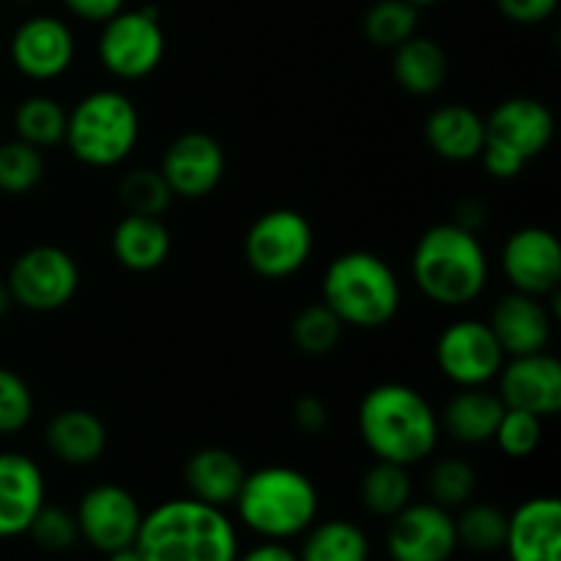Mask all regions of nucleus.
<instances>
[{
	"label": "nucleus",
	"mask_w": 561,
	"mask_h": 561,
	"mask_svg": "<svg viewBox=\"0 0 561 561\" xmlns=\"http://www.w3.org/2000/svg\"><path fill=\"white\" fill-rule=\"evenodd\" d=\"M356 427L376 460L414 466L431 458L442 438L438 414L420 389L409 383H378L362 398Z\"/></svg>",
	"instance_id": "1"
},
{
	"label": "nucleus",
	"mask_w": 561,
	"mask_h": 561,
	"mask_svg": "<svg viewBox=\"0 0 561 561\" xmlns=\"http://www.w3.org/2000/svg\"><path fill=\"white\" fill-rule=\"evenodd\" d=\"M135 548L142 561H236L239 535L225 510L186 496L142 515Z\"/></svg>",
	"instance_id": "2"
},
{
	"label": "nucleus",
	"mask_w": 561,
	"mask_h": 561,
	"mask_svg": "<svg viewBox=\"0 0 561 561\" xmlns=\"http://www.w3.org/2000/svg\"><path fill=\"white\" fill-rule=\"evenodd\" d=\"M411 274L433 305L466 307L480 299L488 285L485 247L477 233L455 222L433 225L416 241Z\"/></svg>",
	"instance_id": "3"
},
{
	"label": "nucleus",
	"mask_w": 561,
	"mask_h": 561,
	"mask_svg": "<svg viewBox=\"0 0 561 561\" xmlns=\"http://www.w3.org/2000/svg\"><path fill=\"white\" fill-rule=\"evenodd\" d=\"M236 513L261 540L285 542L305 535L318 518V488L310 477L290 466H263L247 471L236 496Z\"/></svg>",
	"instance_id": "4"
},
{
	"label": "nucleus",
	"mask_w": 561,
	"mask_h": 561,
	"mask_svg": "<svg viewBox=\"0 0 561 561\" xmlns=\"http://www.w3.org/2000/svg\"><path fill=\"white\" fill-rule=\"evenodd\" d=\"M400 279L381 255L351 250L334 257L323 274V305L354 329H381L400 310Z\"/></svg>",
	"instance_id": "5"
},
{
	"label": "nucleus",
	"mask_w": 561,
	"mask_h": 561,
	"mask_svg": "<svg viewBox=\"0 0 561 561\" xmlns=\"http://www.w3.org/2000/svg\"><path fill=\"white\" fill-rule=\"evenodd\" d=\"M140 137L135 102L121 91H93L66 118V148L88 168H115L131 157Z\"/></svg>",
	"instance_id": "6"
},
{
	"label": "nucleus",
	"mask_w": 561,
	"mask_h": 561,
	"mask_svg": "<svg viewBox=\"0 0 561 561\" xmlns=\"http://www.w3.org/2000/svg\"><path fill=\"white\" fill-rule=\"evenodd\" d=\"M310 219L296 208H272L250 225L244 236V261L257 277L285 279L307 266L312 255Z\"/></svg>",
	"instance_id": "7"
},
{
	"label": "nucleus",
	"mask_w": 561,
	"mask_h": 561,
	"mask_svg": "<svg viewBox=\"0 0 561 561\" xmlns=\"http://www.w3.org/2000/svg\"><path fill=\"white\" fill-rule=\"evenodd\" d=\"M99 60L118 80H142L164 58L168 38L153 9H121L102 22Z\"/></svg>",
	"instance_id": "8"
},
{
	"label": "nucleus",
	"mask_w": 561,
	"mask_h": 561,
	"mask_svg": "<svg viewBox=\"0 0 561 561\" xmlns=\"http://www.w3.org/2000/svg\"><path fill=\"white\" fill-rule=\"evenodd\" d=\"M5 285L14 305L31 312H55L80 290V266L60 247L38 244L11 263Z\"/></svg>",
	"instance_id": "9"
},
{
	"label": "nucleus",
	"mask_w": 561,
	"mask_h": 561,
	"mask_svg": "<svg viewBox=\"0 0 561 561\" xmlns=\"http://www.w3.org/2000/svg\"><path fill=\"white\" fill-rule=\"evenodd\" d=\"M504 351L488 321L463 318L438 334L436 365L455 387H488L504 365Z\"/></svg>",
	"instance_id": "10"
},
{
	"label": "nucleus",
	"mask_w": 561,
	"mask_h": 561,
	"mask_svg": "<svg viewBox=\"0 0 561 561\" xmlns=\"http://www.w3.org/2000/svg\"><path fill=\"white\" fill-rule=\"evenodd\" d=\"M75 518L82 540L93 551L107 557L118 548L135 546L142 524V510L126 488L102 482L82 493Z\"/></svg>",
	"instance_id": "11"
},
{
	"label": "nucleus",
	"mask_w": 561,
	"mask_h": 561,
	"mask_svg": "<svg viewBox=\"0 0 561 561\" xmlns=\"http://www.w3.org/2000/svg\"><path fill=\"white\" fill-rule=\"evenodd\" d=\"M387 551L392 561H449L458 551L453 513L433 502H411L389 518Z\"/></svg>",
	"instance_id": "12"
},
{
	"label": "nucleus",
	"mask_w": 561,
	"mask_h": 561,
	"mask_svg": "<svg viewBox=\"0 0 561 561\" xmlns=\"http://www.w3.org/2000/svg\"><path fill=\"white\" fill-rule=\"evenodd\" d=\"M502 272L518 294L546 296L557 294L561 283V244L546 228H520L504 241Z\"/></svg>",
	"instance_id": "13"
},
{
	"label": "nucleus",
	"mask_w": 561,
	"mask_h": 561,
	"mask_svg": "<svg viewBox=\"0 0 561 561\" xmlns=\"http://www.w3.org/2000/svg\"><path fill=\"white\" fill-rule=\"evenodd\" d=\"M159 173L173 197L201 201L211 195L225 175V151L217 137L206 131H184L164 151Z\"/></svg>",
	"instance_id": "14"
},
{
	"label": "nucleus",
	"mask_w": 561,
	"mask_h": 561,
	"mask_svg": "<svg viewBox=\"0 0 561 561\" xmlns=\"http://www.w3.org/2000/svg\"><path fill=\"white\" fill-rule=\"evenodd\" d=\"M499 398L507 409L553 416L561 411V362L548 351L510 356L499 370Z\"/></svg>",
	"instance_id": "15"
},
{
	"label": "nucleus",
	"mask_w": 561,
	"mask_h": 561,
	"mask_svg": "<svg viewBox=\"0 0 561 561\" xmlns=\"http://www.w3.org/2000/svg\"><path fill=\"white\" fill-rule=\"evenodd\" d=\"M11 60L31 80H55L75 60V33L53 14L31 16L11 36Z\"/></svg>",
	"instance_id": "16"
},
{
	"label": "nucleus",
	"mask_w": 561,
	"mask_h": 561,
	"mask_svg": "<svg viewBox=\"0 0 561 561\" xmlns=\"http://www.w3.org/2000/svg\"><path fill=\"white\" fill-rule=\"evenodd\" d=\"M553 129V113L540 99L513 96L496 104L485 118V142L507 148L529 164L551 146Z\"/></svg>",
	"instance_id": "17"
},
{
	"label": "nucleus",
	"mask_w": 561,
	"mask_h": 561,
	"mask_svg": "<svg viewBox=\"0 0 561 561\" xmlns=\"http://www.w3.org/2000/svg\"><path fill=\"white\" fill-rule=\"evenodd\" d=\"M44 504L47 485L36 460L22 453H0V540L27 535Z\"/></svg>",
	"instance_id": "18"
},
{
	"label": "nucleus",
	"mask_w": 561,
	"mask_h": 561,
	"mask_svg": "<svg viewBox=\"0 0 561 561\" xmlns=\"http://www.w3.org/2000/svg\"><path fill=\"white\" fill-rule=\"evenodd\" d=\"M553 321H557V316L548 310L546 301L513 290V294L502 296L496 301L488 327L496 334L504 356H526L540 354V351L548 348L553 334Z\"/></svg>",
	"instance_id": "19"
},
{
	"label": "nucleus",
	"mask_w": 561,
	"mask_h": 561,
	"mask_svg": "<svg viewBox=\"0 0 561 561\" xmlns=\"http://www.w3.org/2000/svg\"><path fill=\"white\" fill-rule=\"evenodd\" d=\"M504 553L510 561H561V502L535 496L507 515Z\"/></svg>",
	"instance_id": "20"
},
{
	"label": "nucleus",
	"mask_w": 561,
	"mask_h": 561,
	"mask_svg": "<svg viewBox=\"0 0 561 561\" xmlns=\"http://www.w3.org/2000/svg\"><path fill=\"white\" fill-rule=\"evenodd\" d=\"M44 444L60 463L91 466L107 449V425L88 409H64L44 427Z\"/></svg>",
	"instance_id": "21"
},
{
	"label": "nucleus",
	"mask_w": 561,
	"mask_h": 561,
	"mask_svg": "<svg viewBox=\"0 0 561 561\" xmlns=\"http://www.w3.org/2000/svg\"><path fill=\"white\" fill-rule=\"evenodd\" d=\"M247 469L239 455L225 447H203L186 460L184 485L192 499L225 510L236 502L244 485Z\"/></svg>",
	"instance_id": "22"
},
{
	"label": "nucleus",
	"mask_w": 561,
	"mask_h": 561,
	"mask_svg": "<svg viewBox=\"0 0 561 561\" xmlns=\"http://www.w3.org/2000/svg\"><path fill=\"white\" fill-rule=\"evenodd\" d=\"M425 142L447 162L480 159L485 146V118L466 104H444L425 118Z\"/></svg>",
	"instance_id": "23"
},
{
	"label": "nucleus",
	"mask_w": 561,
	"mask_h": 561,
	"mask_svg": "<svg viewBox=\"0 0 561 561\" xmlns=\"http://www.w3.org/2000/svg\"><path fill=\"white\" fill-rule=\"evenodd\" d=\"M504 409L507 405L496 392H488L485 387H460V392H455L438 414V425L458 444L474 447L493 442Z\"/></svg>",
	"instance_id": "24"
},
{
	"label": "nucleus",
	"mask_w": 561,
	"mask_h": 561,
	"mask_svg": "<svg viewBox=\"0 0 561 561\" xmlns=\"http://www.w3.org/2000/svg\"><path fill=\"white\" fill-rule=\"evenodd\" d=\"M113 257L124 268L137 274L153 272L162 266L173 250V236L162 222V217H140V214H126L113 230Z\"/></svg>",
	"instance_id": "25"
},
{
	"label": "nucleus",
	"mask_w": 561,
	"mask_h": 561,
	"mask_svg": "<svg viewBox=\"0 0 561 561\" xmlns=\"http://www.w3.org/2000/svg\"><path fill=\"white\" fill-rule=\"evenodd\" d=\"M392 75L403 91L414 96H431L442 91L449 75V58L438 42L427 36H411L394 47Z\"/></svg>",
	"instance_id": "26"
},
{
	"label": "nucleus",
	"mask_w": 561,
	"mask_h": 561,
	"mask_svg": "<svg viewBox=\"0 0 561 561\" xmlns=\"http://www.w3.org/2000/svg\"><path fill=\"white\" fill-rule=\"evenodd\" d=\"M299 561H370V540L354 520L332 518L305 531Z\"/></svg>",
	"instance_id": "27"
},
{
	"label": "nucleus",
	"mask_w": 561,
	"mask_h": 561,
	"mask_svg": "<svg viewBox=\"0 0 561 561\" xmlns=\"http://www.w3.org/2000/svg\"><path fill=\"white\" fill-rule=\"evenodd\" d=\"M414 496V482L409 477V466L376 460L362 474L359 502L376 518H394L403 507H409Z\"/></svg>",
	"instance_id": "28"
},
{
	"label": "nucleus",
	"mask_w": 561,
	"mask_h": 561,
	"mask_svg": "<svg viewBox=\"0 0 561 561\" xmlns=\"http://www.w3.org/2000/svg\"><path fill=\"white\" fill-rule=\"evenodd\" d=\"M66 118H69V113L60 107L58 99L36 93V96L22 99V104L16 107L14 131L27 146L44 151V148H53L58 142H64Z\"/></svg>",
	"instance_id": "29"
},
{
	"label": "nucleus",
	"mask_w": 561,
	"mask_h": 561,
	"mask_svg": "<svg viewBox=\"0 0 561 561\" xmlns=\"http://www.w3.org/2000/svg\"><path fill=\"white\" fill-rule=\"evenodd\" d=\"M455 531H458V548L471 553L504 551L507 540V513H502L493 504H466L463 513L455 518Z\"/></svg>",
	"instance_id": "30"
},
{
	"label": "nucleus",
	"mask_w": 561,
	"mask_h": 561,
	"mask_svg": "<svg viewBox=\"0 0 561 561\" xmlns=\"http://www.w3.org/2000/svg\"><path fill=\"white\" fill-rule=\"evenodd\" d=\"M362 27H365L367 42L381 49H394L405 38L414 36L420 27V5L409 0H376L365 11Z\"/></svg>",
	"instance_id": "31"
},
{
	"label": "nucleus",
	"mask_w": 561,
	"mask_h": 561,
	"mask_svg": "<svg viewBox=\"0 0 561 561\" xmlns=\"http://www.w3.org/2000/svg\"><path fill=\"white\" fill-rule=\"evenodd\" d=\"M343 321L323 301L305 307L290 321V340L307 356L332 354L343 337Z\"/></svg>",
	"instance_id": "32"
},
{
	"label": "nucleus",
	"mask_w": 561,
	"mask_h": 561,
	"mask_svg": "<svg viewBox=\"0 0 561 561\" xmlns=\"http://www.w3.org/2000/svg\"><path fill=\"white\" fill-rule=\"evenodd\" d=\"M118 197L129 214L140 217H162L173 203L168 181L159 173V168H135L118 181Z\"/></svg>",
	"instance_id": "33"
},
{
	"label": "nucleus",
	"mask_w": 561,
	"mask_h": 561,
	"mask_svg": "<svg viewBox=\"0 0 561 561\" xmlns=\"http://www.w3.org/2000/svg\"><path fill=\"white\" fill-rule=\"evenodd\" d=\"M44 179V157L38 148L25 140L0 142V192L5 195H27Z\"/></svg>",
	"instance_id": "34"
},
{
	"label": "nucleus",
	"mask_w": 561,
	"mask_h": 561,
	"mask_svg": "<svg viewBox=\"0 0 561 561\" xmlns=\"http://www.w3.org/2000/svg\"><path fill=\"white\" fill-rule=\"evenodd\" d=\"M477 491L474 466L463 458H442L431 466L427 474V493L431 502L444 510H458L471 502Z\"/></svg>",
	"instance_id": "35"
},
{
	"label": "nucleus",
	"mask_w": 561,
	"mask_h": 561,
	"mask_svg": "<svg viewBox=\"0 0 561 561\" xmlns=\"http://www.w3.org/2000/svg\"><path fill=\"white\" fill-rule=\"evenodd\" d=\"M493 442L499 444L507 458L524 460L535 455V449L542 442V416L529 414L520 409H504L502 420H499Z\"/></svg>",
	"instance_id": "36"
},
{
	"label": "nucleus",
	"mask_w": 561,
	"mask_h": 561,
	"mask_svg": "<svg viewBox=\"0 0 561 561\" xmlns=\"http://www.w3.org/2000/svg\"><path fill=\"white\" fill-rule=\"evenodd\" d=\"M27 535H31L33 542L47 553H66L77 546V540H80L75 513H69V510L64 507H53V504H44V507L38 510Z\"/></svg>",
	"instance_id": "37"
},
{
	"label": "nucleus",
	"mask_w": 561,
	"mask_h": 561,
	"mask_svg": "<svg viewBox=\"0 0 561 561\" xmlns=\"http://www.w3.org/2000/svg\"><path fill=\"white\" fill-rule=\"evenodd\" d=\"M33 392L20 373L0 367V436H11L33 420Z\"/></svg>",
	"instance_id": "38"
},
{
	"label": "nucleus",
	"mask_w": 561,
	"mask_h": 561,
	"mask_svg": "<svg viewBox=\"0 0 561 561\" xmlns=\"http://www.w3.org/2000/svg\"><path fill=\"white\" fill-rule=\"evenodd\" d=\"M496 5L515 25H540L557 14L559 0H496Z\"/></svg>",
	"instance_id": "39"
},
{
	"label": "nucleus",
	"mask_w": 561,
	"mask_h": 561,
	"mask_svg": "<svg viewBox=\"0 0 561 561\" xmlns=\"http://www.w3.org/2000/svg\"><path fill=\"white\" fill-rule=\"evenodd\" d=\"M290 416H294V425L299 427L305 436H321L329 427V409L321 398H316V394H305V398L296 400Z\"/></svg>",
	"instance_id": "40"
},
{
	"label": "nucleus",
	"mask_w": 561,
	"mask_h": 561,
	"mask_svg": "<svg viewBox=\"0 0 561 561\" xmlns=\"http://www.w3.org/2000/svg\"><path fill=\"white\" fill-rule=\"evenodd\" d=\"M124 3L126 0H64V5L71 14L85 22H99V25L118 14Z\"/></svg>",
	"instance_id": "41"
},
{
	"label": "nucleus",
	"mask_w": 561,
	"mask_h": 561,
	"mask_svg": "<svg viewBox=\"0 0 561 561\" xmlns=\"http://www.w3.org/2000/svg\"><path fill=\"white\" fill-rule=\"evenodd\" d=\"M236 561H299L294 551H290L285 542H274V540H263L261 546L250 548V551L239 553Z\"/></svg>",
	"instance_id": "42"
},
{
	"label": "nucleus",
	"mask_w": 561,
	"mask_h": 561,
	"mask_svg": "<svg viewBox=\"0 0 561 561\" xmlns=\"http://www.w3.org/2000/svg\"><path fill=\"white\" fill-rule=\"evenodd\" d=\"M453 222L458 225V228L477 233V230L485 225V206H482L480 201H474V197H469V201H460L458 208H455Z\"/></svg>",
	"instance_id": "43"
},
{
	"label": "nucleus",
	"mask_w": 561,
	"mask_h": 561,
	"mask_svg": "<svg viewBox=\"0 0 561 561\" xmlns=\"http://www.w3.org/2000/svg\"><path fill=\"white\" fill-rule=\"evenodd\" d=\"M107 561H142V557L135 546H126V548H118V551L107 553Z\"/></svg>",
	"instance_id": "44"
},
{
	"label": "nucleus",
	"mask_w": 561,
	"mask_h": 561,
	"mask_svg": "<svg viewBox=\"0 0 561 561\" xmlns=\"http://www.w3.org/2000/svg\"><path fill=\"white\" fill-rule=\"evenodd\" d=\"M11 305H14V299H11V290H9V285H5L3 279H0V321H3V318L9 316Z\"/></svg>",
	"instance_id": "45"
},
{
	"label": "nucleus",
	"mask_w": 561,
	"mask_h": 561,
	"mask_svg": "<svg viewBox=\"0 0 561 561\" xmlns=\"http://www.w3.org/2000/svg\"><path fill=\"white\" fill-rule=\"evenodd\" d=\"M414 5H433V3H442V0H409Z\"/></svg>",
	"instance_id": "46"
}]
</instances>
